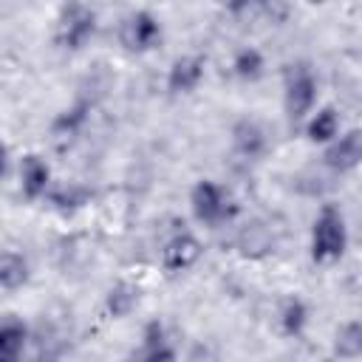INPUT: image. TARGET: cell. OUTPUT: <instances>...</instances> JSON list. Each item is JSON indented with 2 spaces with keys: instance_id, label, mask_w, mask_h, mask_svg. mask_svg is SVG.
<instances>
[{
  "instance_id": "obj_1",
  "label": "cell",
  "mask_w": 362,
  "mask_h": 362,
  "mask_svg": "<svg viewBox=\"0 0 362 362\" xmlns=\"http://www.w3.org/2000/svg\"><path fill=\"white\" fill-rule=\"evenodd\" d=\"M345 243H348L345 218L334 204H325L311 226V257L317 263H331V260L342 257Z\"/></svg>"
},
{
  "instance_id": "obj_2",
  "label": "cell",
  "mask_w": 362,
  "mask_h": 362,
  "mask_svg": "<svg viewBox=\"0 0 362 362\" xmlns=\"http://www.w3.org/2000/svg\"><path fill=\"white\" fill-rule=\"evenodd\" d=\"M93 28H96V14H93L85 3L68 0V3L62 6L59 17H57L54 42H57L59 48L76 51V48H82V45L88 42V37L93 34Z\"/></svg>"
},
{
  "instance_id": "obj_3",
  "label": "cell",
  "mask_w": 362,
  "mask_h": 362,
  "mask_svg": "<svg viewBox=\"0 0 362 362\" xmlns=\"http://www.w3.org/2000/svg\"><path fill=\"white\" fill-rule=\"evenodd\" d=\"M317 99V79L305 62H291L286 68V116L297 124Z\"/></svg>"
},
{
  "instance_id": "obj_4",
  "label": "cell",
  "mask_w": 362,
  "mask_h": 362,
  "mask_svg": "<svg viewBox=\"0 0 362 362\" xmlns=\"http://www.w3.org/2000/svg\"><path fill=\"white\" fill-rule=\"evenodd\" d=\"M189 204H192V215H195L201 223H206V226H218V223H223L226 218L235 215V209L229 206L223 189H221L218 184L206 181V178L192 187Z\"/></svg>"
},
{
  "instance_id": "obj_5",
  "label": "cell",
  "mask_w": 362,
  "mask_h": 362,
  "mask_svg": "<svg viewBox=\"0 0 362 362\" xmlns=\"http://www.w3.org/2000/svg\"><path fill=\"white\" fill-rule=\"evenodd\" d=\"M119 37L127 51H150L161 40V25L150 11H136L122 23Z\"/></svg>"
},
{
  "instance_id": "obj_6",
  "label": "cell",
  "mask_w": 362,
  "mask_h": 362,
  "mask_svg": "<svg viewBox=\"0 0 362 362\" xmlns=\"http://www.w3.org/2000/svg\"><path fill=\"white\" fill-rule=\"evenodd\" d=\"M325 164L337 173H348L362 164V130H351L325 150Z\"/></svg>"
},
{
  "instance_id": "obj_7",
  "label": "cell",
  "mask_w": 362,
  "mask_h": 362,
  "mask_svg": "<svg viewBox=\"0 0 362 362\" xmlns=\"http://www.w3.org/2000/svg\"><path fill=\"white\" fill-rule=\"evenodd\" d=\"M201 257V243L189 235V232H181L175 235L167 246H164V255H161V263L170 274H178V272H187L195 260Z\"/></svg>"
},
{
  "instance_id": "obj_8",
  "label": "cell",
  "mask_w": 362,
  "mask_h": 362,
  "mask_svg": "<svg viewBox=\"0 0 362 362\" xmlns=\"http://www.w3.org/2000/svg\"><path fill=\"white\" fill-rule=\"evenodd\" d=\"M204 79V57H178L167 74L170 93H189Z\"/></svg>"
},
{
  "instance_id": "obj_9",
  "label": "cell",
  "mask_w": 362,
  "mask_h": 362,
  "mask_svg": "<svg viewBox=\"0 0 362 362\" xmlns=\"http://www.w3.org/2000/svg\"><path fill=\"white\" fill-rule=\"evenodd\" d=\"M232 147H235L238 156H243L249 161L260 158L266 153V133H263V127L257 122H252V119H240L232 127Z\"/></svg>"
},
{
  "instance_id": "obj_10",
  "label": "cell",
  "mask_w": 362,
  "mask_h": 362,
  "mask_svg": "<svg viewBox=\"0 0 362 362\" xmlns=\"http://www.w3.org/2000/svg\"><path fill=\"white\" fill-rule=\"evenodd\" d=\"M48 181H51V170H48V164L40 156L28 153V156L20 158V184H23V195L28 201L45 195Z\"/></svg>"
},
{
  "instance_id": "obj_11",
  "label": "cell",
  "mask_w": 362,
  "mask_h": 362,
  "mask_svg": "<svg viewBox=\"0 0 362 362\" xmlns=\"http://www.w3.org/2000/svg\"><path fill=\"white\" fill-rule=\"evenodd\" d=\"M272 246H274L272 229H269L266 223H260V221L249 223V226L238 235V249H240L243 257H263V255L272 252Z\"/></svg>"
},
{
  "instance_id": "obj_12",
  "label": "cell",
  "mask_w": 362,
  "mask_h": 362,
  "mask_svg": "<svg viewBox=\"0 0 362 362\" xmlns=\"http://www.w3.org/2000/svg\"><path fill=\"white\" fill-rule=\"evenodd\" d=\"M28 339V328L17 320V317H6L0 325V356L3 359H17L25 348Z\"/></svg>"
},
{
  "instance_id": "obj_13",
  "label": "cell",
  "mask_w": 362,
  "mask_h": 362,
  "mask_svg": "<svg viewBox=\"0 0 362 362\" xmlns=\"http://www.w3.org/2000/svg\"><path fill=\"white\" fill-rule=\"evenodd\" d=\"M25 280H28V260L20 252H11V249L3 252V257H0V286L6 291H14Z\"/></svg>"
},
{
  "instance_id": "obj_14",
  "label": "cell",
  "mask_w": 362,
  "mask_h": 362,
  "mask_svg": "<svg viewBox=\"0 0 362 362\" xmlns=\"http://www.w3.org/2000/svg\"><path fill=\"white\" fill-rule=\"evenodd\" d=\"M167 339H164V328H161V322L158 320H153V322H147V328H144V348H141V359H150V362H158V359H173L175 356V351L173 348H167L164 345Z\"/></svg>"
},
{
  "instance_id": "obj_15",
  "label": "cell",
  "mask_w": 362,
  "mask_h": 362,
  "mask_svg": "<svg viewBox=\"0 0 362 362\" xmlns=\"http://www.w3.org/2000/svg\"><path fill=\"white\" fill-rule=\"evenodd\" d=\"M334 354L342 356V359H356V356H362V322H345V325L337 331Z\"/></svg>"
},
{
  "instance_id": "obj_16",
  "label": "cell",
  "mask_w": 362,
  "mask_h": 362,
  "mask_svg": "<svg viewBox=\"0 0 362 362\" xmlns=\"http://www.w3.org/2000/svg\"><path fill=\"white\" fill-rule=\"evenodd\" d=\"M139 303V288L133 283H116L107 291V311L113 317H127Z\"/></svg>"
},
{
  "instance_id": "obj_17",
  "label": "cell",
  "mask_w": 362,
  "mask_h": 362,
  "mask_svg": "<svg viewBox=\"0 0 362 362\" xmlns=\"http://www.w3.org/2000/svg\"><path fill=\"white\" fill-rule=\"evenodd\" d=\"M305 320H308L305 303H303V300H297V297L286 300V305H283V314H280V325H283V334H288V337H300V334H303V328H305Z\"/></svg>"
},
{
  "instance_id": "obj_18",
  "label": "cell",
  "mask_w": 362,
  "mask_h": 362,
  "mask_svg": "<svg viewBox=\"0 0 362 362\" xmlns=\"http://www.w3.org/2000/svg\"><path fill=\"white\" fill-rule=\"evenodd\" d=\"M339 130V119L334 107H322L311 122H308V139L311 141H331Z\"/></svg>"
},
{
  "instance_id": "obj_19",
  "label": "cell",
  "mask_w": 362,
  "mask_h": 362,
  "mask_svg": "<svg viewBox=\"0 0 362 362\" xmlns=\"http://www.w3.org/2000/svg\"><path fill=\"white\" fill-rule=\"evenodd\" d=\"M232 68H235V74H238L240 79L255 82V79L263 74V57H260L257 48H243V51H238Z\"/></svg>"
},
{
  "instance_id": "obj_20",
  "label": "cell",
  "mask_w": 362,
  "mask_h": 362,
  "mask_svg": "<svg viewBox=\"0 0 362 362\" xmlns=\"http://www.w3.org/2000/svg\"><path fill=\"white\" fill-rule=\"evenodd\" d=\"M85 110H88V105L85 102H79V105H74L71 110H65L57 122H54V136L57 139H68V136H74L76 130H79V124L85 122Z\"/></svg>"
},
{
  "instance_id": "obj_21",
  "label": "cell",
  "mask_w": 362,
  "mask_h": 362,
  "mask_svg": "<svg viewBox=\"0 0 362 362\" xmlns=\"http://www.w3.org/2000/svg\"><path fill=\"white\" fill-rule=\"evenodd\" d=\"M272 0H229V11L232 14H249L257 8H269Z\"/></svg>"
},
{
  "instance_id": "obj_22",
  "label": "cell",
  "mask_w": 362,
  "mask_h": 362,
  "mask_svg": "<svg viewBox=\"0 0 362 362\" xmlns=\"http://www.w3.org/2000/svg\"><path fill=\"white\" fill-rule=\"evenodd\" d=\"M311 3H322V0H311Z\"/></svg>"
}]
</instances>
